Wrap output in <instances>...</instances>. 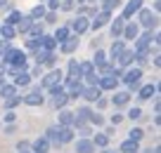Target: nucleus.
<instances>
[{
    "label": "nucleus",
    "instance_id": "obj_20",
    "mask_svg": "<svg viewBox=\"0 0 161 153\" xmlns=\"http://www.w3.org/2000/svg\"><path fill=\"white\" fill-rule=\"evenodd\" d=\"M17 26H19V28H17L19 33H29V28L33 26V19H31V14H29V17L21 14V19H19V24H17Z\"/></svg>",
    "mask_w": 161,
    "mask_h": 153
},
{
    "label": "nucleus",
    "instance_id": "obj_36",
    "mask_svg": "<svg viewBox=\"0 0 161 153\" xmlns=\"http://www.w3.org/2000/svg\"><path fill=\"white\" fill-rule=\"evenodd\" d=\"M92 144H95V146H107V144H109V137H107V134H95V139H92Z\"/></svg>",
    "mask_w": 161,
    "mask_h": 153
},
{
    "label": "nucleus",
    "instance_id": "obj_18",
    "mask_svg": "<svg viewBox=\"0 0 161 153\" xmlns=\"http://www.w3.org/2000/svg\"><path fill=\"white\" fill-rule=\"evenodd\" d=\"M24 101H26L29 106H40V104H43V94H40L38 89H36V92L26 94V99H24Z\"/></svg>",
    "mask_w": 161,
    "mask_h": 153
},
{
    "label": "nucleus",
    "instance_id": "obj_32",
    "mask_svg": "<svg viewBox=\"0 0 161 153\" xmlns=\"http://www.w3.org/2000/svg\"><path fill=\"white\" fill-rule=\"evenodd\" d=\"M74 123V113L71 111H62L59 113V125H71Z\"/></svg>",
    "mask_w": 161,
    "mask_h": 153
},
{
    "label": "nucleus",
    "instance_id": "obj_6",
    "mask_svg": "<svg viewBox=\"0 0 161 153\" xmlns=\"http://www.w3.org/2000/svg\"><path fill=\"white\" fill-rule=\"evenodd\" d=\"M97 85H100V89H116L119 87V75H102L97 80Z\"/></svg>",
    "mask_w": 161,
    "mask_h": 153
},
{
    "label": "nucleus",
    "instance_id": "obj_45",
    "mask_svg": "<svg viewBox=\"0 0 161 153\" xmlns=\"http://www.w3.org/2000/svg\"><path fill=\"white\" fill-rule=\"evenodd\" d=\"M3 75H5V71H3V69H0V85H3Z\"/></svg>",
    "mask_w": 161,
    "mask_h": 153
},
{
    "label": "nucleus",
    "instance_id": "obj_39",
    "mask_svg": "<svg viewBox=\"0 0 161 153\" xmlns=\"http://www.w3.org/2000/svg\"><path fill=\"white\" fill-rule=\"evenodd\" d=\"M116 7H119V0H104V10H107V12L116 10Z\"/></svg>",
    "mask_w": 161,
    "mask_h": 153
},
{
    "label": "nucleus",
    "instance_id": "obj_11",
    "mask_svg": "<svg viewBox=\"0 0 161 153\" xmlns=\"http://www.w3.org/2000/svg\"><path fill=\"white\" fill-rule=\"evenodd\" d=\"M116 59H119L121 69H126V66H130L133 61H135V52H130V49H123V52H121V54L116 57Z\"/></svg>",
    "mask_w": 161,
    "mask_h": 153
},
{
    "label": "nucleus",
    "instance_id": "obj_19",
    "mask_svg": "<svg viewBox=\"0 0 161 153\" xmlns=\"http://www.w3.org/2000/svg\"><path fill=\"white\" fill-rule=\"evenodd\" d=\"M128 99H130V92H116L114 99H111V104H114V106H126Z\"/></svg>",
    "mask_w": 161,
    "mask_h": 153
},
{
    "label": "nucleus",
    "instance_id": "obj_16",
    "mask_svg": "<svg viewBox=\"0 0 161 153\" xmlns=\"http://www.w3.org/2000/svg\"><path fill=\"white\" fill-rule=\"evenodd\" d=\"M76 151L78 153H92L95 151V144H92L90 139H80V141L76 144Z\"/></svg>",
    "mask_w": 161,
    "mask_h": 153
},
{
    "label": "nucleus",
    "instance_id": "obj_43",
    "mask_svg": "<svg viewBox=\"0 0 161 153\" xmlns=\"http://www.w3.org/2000/svg\"><path fill=\"white\" fill-rule=\"evenodd\" d=\"M17 148H19V153H26V148H29V141H21V144H17Z\"/></svg>",
    "mask_w": 161,
    "mask_h": 153
},
{
    "label": "nucleus",
    "instance_id": "obj_37",
    "mask_svg": "<svg viewBox=\"0 0 161 153\" xmlns=\"http://www.w3.org/2000/svg\"><path fill=\"white\" fill-rule=\"evenodd\" d=\"M128 139H133V141H140V139H142V130H140V127H133L130 134H128Z\"/></svg>",
    "mask_w": 161,
    "mask_h": 153
},
{
    "label": "nucleus",
    "instance_id": "obj_40",
    "mask_svg": "<svg viewBox=\"0 0 161 153\" xmlns=\"http://www.w3.org/2000/svg\"><path fill=\"white\" fill-rule=\"evenodd\" d=\"M140 115H142V109H130V111H128V118H130V120H137Z\"/></svg>",
    "mask_w": 161,
    "mask_h": 153
},
{
    "label": "nucleus",
    "instance_id": "obj_26",
    "mask_svg": "<svg viewBox=\"0 0 161 153\" xmlns=\"http://www.w3.org/2000/svg\"><path fill=\"white\" fill-rule=\"evenodd\" d=\"M45 139H47L50 144H59V127H50V130L45 132Z\"/></svg>",
    "mask_w": 161,
    "mask_h": 153
},
{
    "label": "nucleus",
    "instance_id": "obj_17",
    "mask_svg": "<svg viewBox=\"0 0 161 153\" xmlns=\"http://www.w3.org/2000/svg\"><path fill=\"white\" fill-rule=\"evenodd\" d=\"M123 49H126V43H123V40H119V38H116L114 43H111V49H109L111 59H116V57H119L121 52H123Z\"/></svg>",
    "mask_w": 161,
    "mask_h": 153
},
{
    "label": "nucleus",
    "instance_id": "obj_13",
    "mask_svg": "<svg viewBox=\"0 0 161 153\" xmlns=\"http://www.w3.org/2000/svg\"><path fill=\"white\" fill-rule=\"evenodd\" d=\"M76 47H78V35H69V38L62 43V52H64V54H71Z\"/></svg>",
    "mask_w": 161,
    "mask_h": 153
},
{
    "label": "nucleus",
    "instance_id": "obj_31",
    "mask_svg": "<svg viewBox=\"0 0 161 153\" xmlns=\"http://www.w3.org/2000/svg\"><path fill=\"white\" fill-rule=\"evenodd\" d=\"M40 17H45V5H36L33 10H31V19L33 21H38Z\"/></svg>",
    "mask_w": 161,
    "mask_h": 153
},
{
    "label": "nucleus",
    "instance_id": "obj_46",
    "mask_svg": "<svg viewBox=\"0 0 161 153\" xmlns=\"http://www.w3.org/2000/svg\"><path fill=\"white\" fill-rule=\"evenodd\" d=\"M7 5V0H0V7H5Z\"/></svg>",
    "mask_w": 161,
    "mask_h": 153
},
{
    "label": "nucleus",
    "instance_id": "obj_24",
    "mask_svg": "<svg viewBox=\"0 0 161 153\" xmlns=\"http://www.w3.org/2000/svg\"><path fill=\"white\" fill-rule=\"evenodd\" d=\"M156 89H159V85H145L137 94H140V99H149L152 94H156Z\"/></svg>",
    "mask_w": 161,
    "mask_h": 153
},
{
    "label": "nucleus",
    "instance_id": "obj_21",
    "mask_svg": "<svg viewBox=\"0 0 161 153\" xmlns=\"http://www.w3.org/2000/svg\"><path fill=\"white\" fill-rule=\"evenodd\" d=\"M66 101H69V97H66L64 89H62V92H57V94H52V104H55V109H62Z\"/></svg>",
    "mask_w": 161,
    "mask_h": 153
},
{
    "label": "nucleus",
    "instance_id": "obj_7",
    "mask_svg": "<svg viewBox=\"0 0 161 153\" xmlns=\"http://www.w3.org/2000/svg\"><path fill=\"white\" fill-rule=\"evenodd\" d=\"M29 83H31L29 71H26V69H17V73H14V87H17V89H19V87H26Z\"/></svg>",
    "mask_w": 161,
    "mask_h": 153
},
{
    "label": "nucleus",
    "instance_id": "obj_44",
    "mask_svg": "<svg viewBox=\"0 0 161 153\" xmlns=\"http://www.w3.org/2000/svg\"><path fill=\"white\" fill-rule=\"evenodd\" d=\"M145 153H159V148H149V151H145Z\"/></svg>",
    "mask_w": 161,
    "mask_h": 153
},
{
    "label": "nucleus",
    "instance_id": "obj_3",
    "mask_svg": "<svg viewBox=\"0 0 161 153\" xmlns=\"http://www.w3.org/2000/svg\"><path fill=\"white\" fill-rule=\"evenodd\" d=\"M140 78H142V71H140V69H128L126 73H123V83H126L130 89L140 83Z\"/></svg>",
    "mask_w": 161,
    "mask_h": 153
},
{
    "label": "nucleus",
    "instance_id": "obj_22",
    "mask_svg": "<svg viewBox=\"0 0 161 153\" xmlns=\"http://www.w3.org/2000/svg\"><path fill=\"white\" fill-rule=\"evenodd\" d=\"M71 35V31H69V26H59V28L55 31V35H52V38L57 40V43H64L66 38H69Z\"/></svg>",
    "mask_w": 161,
    "mask_h": 153
},
{
    "label": "nucleus",
    "instance_id": "obj_38",
    "mask_svg": "<svg viewBox=\"0 0 161 153\" xmlns=\"http://www.w3.org/2000/svg\"><path fill=\"white\" fill-rule=\"evenodd\" d=\"M104 61H107V52H97V54H95V59H92V64H95V66H100V64H104Z\"/></svg>",
    "mask_w": 161,
    "mask_h": 153
},
{
    "label": "nucleus",
    "instance_id": "obj_10",
    "mask_svg": "<svg viewBox=\"0 0 161 153\" xmlns=\"http://www.w3.org/2000/svg\"><path fill=\"white\" fill-rule=\"evenodd\" d=\"M80 97H86L88 101H95V99H100V85H88V87H83Z\"/></svg>",
    "mask_w": 161,
    "mask_h": 153
},
{
    "label": "nucleus",
    "instance_id": "obj_41",
    "mask_svg": "<svg viewBox=\"0 0 161 153\" xmlns=\"http://www.w3.org/2000/svg\"><path fill=\"white\" fill-rule=\"evenodd\" d=\"M47 10H50V12L59 10V0H47Z\"/></svg>",
    "mask_w": 161,
    "mask_h": 153
},
{
    "label": "nucleus",
    "instance_id": "obj_27",
    "mask_svg": "<svg viewBox=\"0 0 161 153\" xmlns=\"http://www.w3.org/2000/svg\"><path fill=\"white\" fill-rule=\"evenodd\" d=\"M123 24H126V21L121 19V17H116V19H114V24H111V35H116V38H119V35H121V31H123Z\"/></svg>",
    "mask_w": 161,
    "mask_h": 153
},
{
    "label": "nucleus",
    "instance_id": "obj_23",
    "mask_svg": "<svg viewBox=\"0 0 161 153\" xmlns=\"http://www.w3.org/2000/svg\"><path fill=\"white\" fill-rule=\"evenodd\" d=\"M47 148H50V141H47L45 137H40L38 141L33 144V153H47Z\"/></svg>",
    "mask_w": 161,
    "mask_h": 153
},
{
    "label": "nucleus",
    "instance_id": "obj_14",
    "mask_svg": "<svg viewBox=\"0 0 161 153\" xmlns=\"http://www.w3.org/2000/svg\"><path fill=\"white\" fill-rule=\"evenodd\" d=\"M0 35H3V40H12V38L17 35V28H14L12 24H7V21H5V24L0 26Z\"/></svg>",
    "mask_w": 161,
    "mask_h": 153
},
{
    "label": "nucleus",
    "instance_id": "obj_25",
    "mask_svg": "<svg viewBox=\"0 0 161 153\" xmlns=\"http://www.w3.org/2000/svg\"><path fill=\"white\" fill-rule=\"evenodd\" d=\"M121 153H137V141L128 139V141L121 144Z\"/></svg>",
    "mask_w": 161,
    "mask_h": 153
},
{
    "label": "nucleus",
    "instance_id": "obj_8",
    "mask_svg": "<svg viewBox=\"0 0 161 153\" xmlns=\"http://www.w3.org/2000/svg\"><path fill=\"white\" fill-rule=\"evenodd\" d=\"M137 33H140V26L133 21V24H123V31H121V35L126 40H135L137 38Z\"/></svg>",
    "mask_w": 161,
    "mask_h": 153
},
{
    "label": "nucleus",
    "instance_id": "obj_30",
    "mask_svg": "<svg viewBox=\"0 0 161 153\" xmlns=\"http://www.w3.org/2000/svg\"><path fill=\"white\" fill-rule=\"evenodd\" d=\"M78 69H80V75L95 73V64H92V61H83V64H78Z\"/></svg>",
    "mask_w": 161,
    "mask_h": 153
},
{
    "label": "nucleus",
    "instance_id": "obj_34",
    "mask_svg": "<svg viewBox=\"0 0 161 153\" xmlns=\"http://www.w3.org/2000/svg\"><path fill=\"white\" fill-rule=\"evenodd\" d=\"M26 35H31V38H40V35H43V26L33 21V26L29 28V33H26Z\"/></svg>",
    "mask_w": 161,
    "mask_h": 153
},
{
    "label": "nucleus",
    "instance_id": "obj_29",
    "mask_svg": "<svg viewBox=\"0 0 161 153\" xmlns=\"http://www.w3.org/2000/svg\"><path fill=\"white\" fill-rule=\"evenodd\" d=\"M12 94H17V87H14V85H0V97H3V99L12 97Z\"/></svg>",
    "mask_w": 161,
    "mask_h": 153
},
{
    "label": "nucleus",
    "instance_id": "obj_42",
    "mask_svg": "<svg viewBox=\"0 0 161 153\" xmlns=\"http://www.w3.org/2000/svg\"><path fill=\"white\" fill-rule=\"evenodd\" d=\"M14 118H17V115H14V113H12V111H10V109H7V113H5V120H7V123H14Z\"/></svg>",
    "mask_w": 161,
    "mask_h": 153
},
{
    "label": "nucleus",
    "instance_id": "obj_35",
    "mask_svg": "<svg viewBox=\"0 0 161 153\" xmlns=\"http://www.w3.org/2000/svg\"><path fill=\"white\" fill-rule=\"evenodd\" d=\"M19 19H21V12H19V10H14V12H10V14H7V24H12V26L19 24Z\"/></svg>",
    "mask_w": 161,
    "mask_h": 153
},
{
    "label": "nucleus",
    "instance_id": "obj_15",
    "mask_svg": "<svg viewBox=\"0 0 161 153\" xmlns=\"http://www.w3.org/2000/svg\"><path fill=\"white\" fill-rule=\"evenodd\" d=\"M74 139V130H69V125H59V144H69Z\"/></svg>",
    "mask_w": 161,
    "mask_h": 153
},
{
    "label": "nucleus",
    "instance_id": "obj_4",
    "mask_svg": "<svg viewBox=\"0 0 161 153\" xmlns=\"http://www.w3.org/2000/svg\"><path fill=\"white\" fill-rule=\"evenodd\" d=\"M137 14H140V24L145 26V28L152 31V28L156 26V14H152L149 10H142V7H140V10H137Z\"/></svg>",
    "mask_w": 161,
    "mask_h": 153
},
{
    "label": "nucleus",
    "instance_id": "obj_28",
    "mask_svg": "<svg viewBox=\"0 0 161 153\" xmlns=\"http://www.w3.org/2000/svg\"><path fill=\"white\" fill-rule=\"evenodd\" d=\"M66 71H69V78H80V69H78V61L76 59L69 61V69Z\"/></svg>",
    "mask_w": 161,
    "mask_h": 153
},
{
    "label": "nucleus",
    "instance_id": "obj_2",
    "mask_svg": "<svg viewBox=\"0 0 161 153\" xmlns=\"http://www.w3.org/2000/svg\"><path fill=\"white\" fill-rule=\"evenodd\" d=\"M62 80H64V73H62L59 69H55V71H50V73L43 75V87L50 89V87H55V85H59Z\"/></svg>",
    "mask_w": 161,
    "mask_h": 153
},
{
    "label": "nucleus",
    "instance_id": "obj_12",
    "mask_svg": "<svg viewBox=\"0 0 161 153\" xmlns=\"http://www.w3.org/2000/svg\"><path fill=\"white\" fill-rule=\"evenodd\" d=\"M111 19V12H107V10H102L100 12V14H97V19L95 21H92V24H90V28L92 31H97V28H102V26H104L107 24V21H109Z\"/></svg>",
    "mask_w": 161,
    "mask_h": 153
},
{
    "label": "nucleus",
    "instance_id": "obj_5",
    "mask_svg": "<svg viewBox=\"0 0 161 153\" xmlns=\"http://www.w3.org/2000/svg\"><path fill=\"white\" fill-rule=\"evenodd\" d=\"M142 3H145V0H130V3H128V5L123 7V14H121V19H123V21H128L133 14H137V10L142 7Z\"/></svg>",
    "mask_w": 161,
    "mask_h": 153
},
{
    "label": "nucleus",
    "instance_id": "obj_9",
    "mask_svg": "<svg viewBox=\"0 0 161 153\" xmlns=\"http://www.w3.org/2000/svg\"><path fill=\"white\" fill-rule=\"evenodd\" d=\"M71 28L76 31V35H80V33H86V31L90 28V21H88L86 17H76V21L71 24Z\"/></svg>",
    "mask_w": 161,
    "mask_h": 153
},
{
    "label": "nucleus",
    "instance_id": "obj_33",
    "mask_svg": "<svg viewBox=\"0 0 161 153\" xmlns=\"http://www.w3.org/2000/svg\"><path fill=\"white\" fill-rule=\"evenodd\" d=\"M21 104V97H17V94H12V97L5 99V109H14V106Z\"/></svg>",
    "mask_w": 161,
    "mask_h": 153
},
{
    "label": "nucleus",
    "instance_id": "obj_1",
    "mask_svg": "<svg viewBox=\"0 0 161 153\" xmlns=\"http://www.w3.org/2000/svg\"><path fill=\"white\" fill-rule=\"evenodd\" d=\"M3 61H5V64H12L14 69H24L26 66V54L21 49H7L5 54H3Z\"/></svg>",
    "mask_w": 161,
    "mask_h": 153
}]
</instances>
